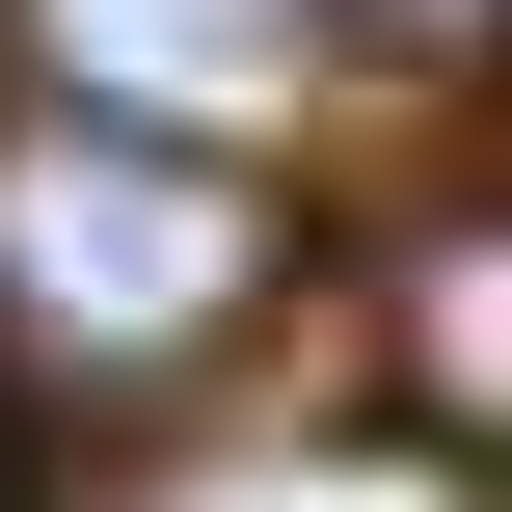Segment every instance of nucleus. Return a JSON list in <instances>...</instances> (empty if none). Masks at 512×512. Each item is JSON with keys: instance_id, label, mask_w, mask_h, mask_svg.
<instances>
[{"instance_id": "f257e3e1", "label": "nucleus", "mask_w": 512, "mask_h": 512, "mask_svg": "<svg viewBox=\"0 0 512 512\" xmlns=\"http://www.w3.org/2000/svg\"><path fill=\"white\" fill-rule=\"evenodd\" d=\"M270 297H297V189H243L216 135H108V108H27L0 135V378L162 405Z\"/></svg>"}, {"instance_id": "f03ea898", "label": "nucleus", "mask_w": 512, "mask_h": 512, "mask_svg": "<svg viewBox=\"0 0 512 512\" xmlns=\"http://www.w3.org/2000/svg\"><path fill=\"white\" fill-rule=\"evenodd\" d=\"M27 81L54 108H108V135H270L297 81H324V0H27Z\"/></svg>"}, {"instance_id": "7ed1b4c3", "label": "nucleus", "mask_w": 512, "mask_h": 512, "mask_svg": "<svg viewBox=\"0 0 512 512\" xmlns=\"http://www.w3.org/2000/svg\"><path fill=\"white\" fill-rule=\"evenodd\" d=\"M324 54H486V0H324Z\"/></svg>"}, {"instance_id": "20e7f679", "label": "nucleus", "mask_w": 512, "mask_h": 512, "mask_svg": "<svg viewBox=\"0 0 512 512\" xmlns=\"http://www.w3.org/2000/svg\"><path fill=\"white\" fill-rule=\"evenodd\" d=\"M0 512H27V459H0Z\"/></svg>"}]
</instances>
